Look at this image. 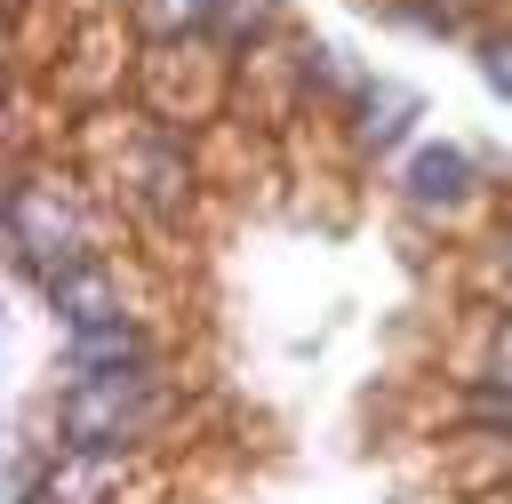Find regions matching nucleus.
<instances>
[{
  "mask_svg": "<svg viewBox=\"0 0 512 504\" xmlns=\"http://www.w3.org/2000/svg\"><path fill=\"white\" fill-rule=\"evenodd\" d=\"M136 360H152V344H144V328H136V320L80 328V336L64 344V368H72V376H120V368H136Z\"/></svg>",
  "mask_w": 512,
  "mask_h": 504,
  "instance_id": "7",
  "label": "nucleus"
},
{
  "mask_svg": "<svg viewBox=\"0 0 512 504\" xmlns=\"http://www.w3.org/2000/svg\"><path fill=\"white\" fill-rule=\"evenodd\" d=\"M272 32H280V0H224V8H216V32H208V40H216V48H224V56L240 64V56H256V48L272 40Z\"/></svg>",
  "mask_w": 512,
  "mask_h": 504,
  "instance_id": "10",
  "label": "nucleus"
},
{
  "mask_svg": "<svg viewBox=\"0 0 512 504\" xmlns=\"http://www.w3.org/2000/svg\"><path fill=\"white\" fill-rule=\"evenodd\" d=\"M216 8L224 0H128V24H136L144 48H168V40H208Z\"/></svg>",
  "mask_w": 512,
  "mask_h": 504,
  "instance_id": "8",
  "label": "nucleus"
},
{
  "mask_svg": "<svg viewBox=\"0 0 512 504\" xmlns=\"http://www.w3.org/2000/svg\"><path fill=\"white\" fill-rule=\"evenodd\" d=\"M400 192H408L416 208H464V200L480 192V168H472V160H464L456 144H424V152L408 160Z\"/></svg>",
  "mask_w": 512,
  "mask_h": 504,
  "instance_id": "6",
  "label": "nucleus"
},
{
  "mask_svg": "<svg viewBox=\"0 0 512 504\" xmlns=\"http://www.w3.org/2000/svg\"><path fill=\"white\" fill-rule=\"evenodd\" d=\"M400 16H408V24H424V32H464L472 0H400Z\"/></svg>",
  "mask_w": 512,
  "mask_h": 504,
  "instance_id": "12",
  "label": "nucleus"
},
{
  "mask_svg": "<svg viewBox=\"0 0 512 504\" xmlns=\"http://www.w3.org/2000/svg\"><path fill=\"white\" fill-rule=\"evenodd\" d=\"M40 296H48V312L80 336V328H112V320H128V296H120V272L104 264V256H80V264H64V272H48L40 280Z\"/></svg>",
  "mask_w": 512,
  "mask_h": 504,
  "instance_id": "5",
  "label": "nucleus"
},
{
  "mask_svg": "<svg viewBox=\"0 0 512 504\" xmlns=\"http://www.w3.org/2000/svg\"><path fill=\"white\" fill-rule=\"evenodd\" d=\"M120 200L136 216H152V224H184V208H192V152H184V136L168 120L128 128V144H120Z\"/></svg>",
  "mask_w": 512,
  "mask_h": 504,
  "instance_id": "3",
  "label": "nucleus"
},
{
  "mask_svg": "<svg viewBox=\"0 0 512 504\" xmlns=\"http://www.w3.org/2000/svg\"><path fill=\"white\" fill-rule=\"evenodd\" d=\"M480 80H488V88H496V96L512 104V24L480 40Z\"/></svg>",
  "mask_w": 512,
  "mask_h": 504,
  "instance_id": "13",
  "label": "nucleus"
},
{
  "mask_svg": "<svg viewBox=\"0 0 512 504\" xmlns=\"http://www.w3.org/2000/svg\"><path fill=\"white\" fill-rule=\"evenodd\" d=\"M152 400H160V368H152V360L120 368V376H72V392H64V408H56L64 448H72V456H104V448L136 440V432L152 424Z\"/></svg>",
  "mask_w": 512,
  "mask_h": 504,
  "instance_id": "2",
  "label": "nucleus"
},
{
  "mask_svg": "<svg viewBox=\"0 0 512 504\" xmlns=\"http://www.w3.org/2000/svg\"><path fill=\"white\" fill-rule=\"evenodd\" d=\"M464 416H472L480 432H512V384H472V392H464Z\"/></svg>",
  "mask_w": 512,
  "mask_h": 504,
  "instance_id": "11",
  "label": "nucleus"
},
{
  "mask_svg": "<svg viewBox=\"0 0 512 504\" xmlns=\"http://www.w3.org/2000/svg\"><path fill=\"white\" fill-rule=\"evenodd\" d=\"M408 112H416V96L408 88H360V120H352V136H360V152H392L400 136H408Z\"/></svg>",
  "mask_w": 512,
  "mask_h": 504,
  "instance_id": "9",
  "label": "nucleus"
},
{
  "mask_svg": "<svg viewBox=\"0 0 512 504\" xmlns=\"http://www.w3.org/2000/svg\"><path fill=\"white\" fill-rule=\"evenodd\" d=\"M8 256L24 264V272H64V264H80V256H96L88 248V208H80V192H72V176H24V168H8Z\"/></svg>",
  "mask_w": 512,
  "mask_h": 504,
  "instance_id": "1",
  "label": "nucleus"
},
{
  "mask_svg": "<svg viewBox=\"0 0 512 504\" xmlns=\"http://www.w3.org/2000/svg\"><path fill=\"white\" fill-rule=\"evenodd\" d=\"M136 80H144V104L160 120H208L224 104V56L200 48V40H168V48H144L136 56Z\"/></svg>",
  "mask_w": 512,
  "mask_h": 504,
  "instance_id": "4",
  "label": "nucleus"
}]
</instances>
